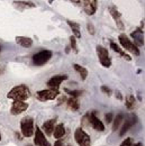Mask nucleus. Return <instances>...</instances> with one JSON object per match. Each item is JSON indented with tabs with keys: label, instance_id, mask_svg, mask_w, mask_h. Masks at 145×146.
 <instances>
[{
	"label": "nucleus",
	"instance_id": "obj_1",
	"mask_svg": "<svg viewBox=\"0 0 145 146\" xmlns=\"http://www.w3.org/2000/svg\"><path fill=\"white\" fill-rule=\"evenodd\" d=\"M7 97L9 99H13L14 101H26L29 97H31V91L28 89V87L20 84L17 87H14L10 91L8 92Z\"/></svg>",
	"mask_w": 145,
	"mask_h": 146
},
{
	"label": "nucleus",
	"instance_id": "obj_2",
	"mask_svg": "<svg viewBox=\"0 0 145 146\" xmlns=\"http://www.w3.org/2000/svg\"><path fill=\"white\" fill-rule=\"evenodd\" d=\"M20 130L23 136L32 137L34 135L35 127H34V119L32 117H25L20 121Z\"/></svg>",
	"mask_w": 145,
	"mask_h": 146
},
{
	"label": "nucleus",
	"instance_id": "obj_3",
	"mask_svg": "<svg viewBox=\"0 0 145 146\" xmlns=\"http://www.w3.org/2000/svg\"><path fill=\"white\" fill-rule=\"evenodd\" d=\"M60 94L59 89H46V90H39L36 92L35 97L39 101H49V100H53L57 96Z\"/></svg>",
	"mask_w": 145,
	"mask_h": 146
},
{
	"label": "nucleus",
	"instance_id": "obj_4",
	"mask_svg": "<svg viewBox=\"0 0 145 146\" xmlns=\"http://www.w3.org/2000/svg\"><path fill=\"white\" fill-rule=\"evenodd\" d=\"M74 139L78 143L79 146H90L91 139L90 136L82 129V128H76L74 133Z\"/></svg>",
	"mask_w": 145,
	"mask_h": 146
},
{
	"label": "nucleus",
	"instance_id": "obj_5",
	"mask_svg": "<svg viewBox=\"0 0 145 146\" xmlns=\"http://www.w3.org/2000/svg\"><path fill=\"white\" fill-rule=\"evenodd\" d=\"M118 38H119V43H120V45H122L125 50L129 51L132 54L136 55V56H138V55H140V50H138V47H137L134 43H132V42H130V39H129L125 34L119 35Z\"/></svg>",
	"mask_w": 145,
	"mask_h": 146
},
{
	"label": "nucleus",
	"instance_id": "obj_6",
	"mask_svg": "<svg viewBox=\"0 0 145 146\" xmlns=\"http://www.w3.org/2000/svg\"><path fill=\"white\" fill-rule=\"evenodd\" d=\"M51 57H52V52L44 50L33 56V63L37 66H41V65H44L45 63H47L51 60Z\"/></svg>",
	"mask_w": 145,
	"mask_h": 146
},
{
	"label": "nucleus",
	"instance_id": "obj_7",
	"mask_svg": "<svg viewBox=\"0 0 145 146\" xmlns=\"http://www.w3.org/2000/svg\"><path fill=\"white\" fill-rule=\"evenodd\" d=\"M97 54H98L99 62L101 63L102 66L109 68V66L111 65V60H110V57H109V53H108V51H107V48H105L104 46L98 45V46H97Z\"/></svg>",
	"mask_w": 145,
	"mask_h": 146
},
{
	"label": "nucleus",
	"instance_id": "obj_8",
	"mask_svg": "<svg viewBox=\"0 0 145 146\" xmlns=\"http://www.w3.org/2000/svg\"><path fill=\"white\" fill-rule=\"evenodd\" d=\"M34 144L36 146H51L50 142L44 136V133L41 130L39 127L35 129V137H34Z\"/></svg>",
	"mask_w": 145,
	"mask_h": 146
},
{
	"label": "nucleus",
	"instance_id": "obj_9",
	"mask_svg": "<svg viewBox=\"0 0 145 146\" xmlns=\"http://www.w3.org/2000/svg\"><path fill=\"white\" fill-rule=\"evenodd\" d=\"M87 119L89 120L90 125L92 126V128H93L94 130H97V131H104V130H105V125L102 124V121H101L100 119H98V118L96 117L94 112L89 113V115L87 116Z\"/></svg>",
	"mask_w": 145,
	"mask_h": 146
},
{
	"label": "nucleus",
	"instance_id": "obj_10",
	"mask_svg": "<svg viewBox=\"0 0 145 146\" xmlns=\"http://www.w3.org/2000/svg\"><path fill=\"white\" fill-rule=\"evenodd\" d=\"M28 108V104L26 101H14L13 106H11V109H10V112L11 115L14 116H17V115H20L23 113L24 111H26Z\"/></svg>",
	"mask_w": 145,
	"mask_h": 146
},
{
	"label": "nucleus",
	"instance_id": "obj_11",
	"mask_svg": "<svg viewBox=\"0 0 145 146\" xmlns=\"http://www.w3.org/2000/svg\"><path fill=\"white\" fill-rule=\"evenodd\" d=\"M136 121H137V118H136L135 115H129V116H127V118L125 119V123H124L123 127L120 129V131H119V135H120V136H124L127 131H128V129L132 127Z\"/></svg>",
	"mask_w": 145,
	"mask_h": 146
},
{
	"label": "nucleus",
	"instance_id": "obj_12",
	"mask_svg": "<svg viewBox=\"0 0 145 146\" xmlns=\"http://www.w3.org/2000/svg\"><path fill=\"white\" fill-rule=\"evenodd\" d=\"M67 79H68L67 75H55V76L51 78V79L49 80L47 86H49L50 88H52V89H59V87L61 86V83H62L64 80H67Z\"/></svg>",
	"mask_w": 145,
	"mask_h": 146
},
{
	"label": "nucleus",
	"instance_id": "obj_13",
	"mask_svg": "<svg viewBox=\"0 0 145 146\" xmlns=\"http://www.w3.org/2000/svg\"><path fill=\"white\" fill-rule=\"evenodd\" d=\"M83 8L87 15H93L97 10V0H83Z\"/></svg>",
	"mask_w": 145,
	"mask_h": 146
},
{
	"label": "nucleus",
	"instance_id": "obj_14",
	"mask_svg": "<svg viewBox=\"0 0 145 146\" xmlns=\"http://www.w3.org/2000/svg\"><path fill=\"white\" fill-rule=\"evenodd\" d=\"M130 35L134 38V40L136 42V44H137L138 46H143V45H144V32H143L141 28L136 29V31L133 32Z\"/></svg>",
	"mask_w": 145,
	"mask_h": 146
},
{
	"label": "nucleus",
	"instance_id": "obj_15",
	"mask_svg": "<svg viewBox=\"0 0 145 146\" xmlns=\"http://www.w3.org/2000/svg\"><path fill=\"white\" fill-rule=\"evenodd\" d=\"M55 123H56V119H50V120H47V121H45L44 124H43V130H44V133L46 134V135H52L53 134V130H54V127H55Z\"/></svg>",
	"mask_w": 145,
	"mask_h": 146
},
{
	"label": "nucleus",
	"instance_id": "obj_16",
	"mask_svg": "<svg viewBox=\"0 0 145 146\" xmlns=\"http://www.w3.org/2000/svg\"><path fill=\"white\" fill-rule=\"evenodd\" d=\"M16 42H17L18 45H20L21 47H25V48H29L33 45V39L29 38V37L18 36L16 37Z\"/></svg>",
	"mask_w": 145,
	"mask_h": 146
},
{
	"label": "nucleus",
	"instance_id": "obj_17",
	"mask_svg": "<svg viewBox=\"0 0 145 146\" xmlns=\"http://www.w3.org/2000/svg\"><path fill=\"white\" fill-rule=\"evenodd\" d=\"M110 14H111V16L115 19V21H116L118 28H119V29H124V24H123V21H122V19H120V14L118 13V10H117L116 8H114V7H110Z\"/></svg>",
	"mask_w": 145,
	"mask_h": 146
},
{
	"label": "nucleus",
	"instance_id": "obj_18",
	"mask_svg": "<svg viewBox=\"0 0 145 146\" xmlns=\"http://www.w3.org/2000/svg\"><path fill=\"white\" fill-rule=\"evenodd\" d=\"M64 135H65V128H64V126L62 124L56 125L54 127V130H53V137L56 138V139H60Z\"/></svg>",
	"mask_w": 145,
	"mask_h": 146
},
{
	"label": "nucleus",
	"instance_id": "obj_19",
	"mask_svg": "<svg viewBox=\"0 0 145 146\" xmlns=\"http://www.w3.org/2000/svg\"><path fill=\"white\" fill-rule=\"evenodd\" d=\"M67 23H68V25H69V26L71 27V29H72L74 37H75V38H80V37H81V32H80V25H79L78 23L71 21V20H68Z\"/></svg>",
	"mask_w": 145,
	"mask_h": 146
},
{
	"label": "nucleus",
	"instance_id": "obj_20",
	"mask_svg": "<svg viewBox=\"0 0 145 146\" xmlns=\"http://www.w3.org/2000/svg\"><path fill=\"white\" fill-rule=\"evenodd\" d=\"M68 107L70 108L73 111H78L80 105H79V101H78V98H74V97H71L70 99H68Z\"/></svg>",
	"mask_w": 145,
	"mask_h": 146
},
{
	"label": "nucleus",
	"instance_id": "obj_21",
	"mask_svg": "<svg viewBox=\"0 0 145 146\" xmlns=\"http://www.w3.org/2000/svg\"><path fill=\"white\" fill-rule=\"evenodd\" d=\"M14 6L18 7L19 9H25V8H34L35 3L29 2V1H15Z\"/></svg>",
	"mask_w": 145,
	"mask_h": 146
},
{
	"label": "nucleus",
	"instance_id": "obj_22",
	"mask_svg": "<svg viewBox=\"0 0 145 146\" xmlns=\"http://www.w3.org/2000/svg\"><path fill=\"white\" fill-rule=\"evenodd\" d=\"M73 68H74V70H75L76 72L81 75V79H82V80H86V79H87V76H88V70H87V69H84L83 66H81V65H79V64H74Z\"/></svg>",
	"mask_w": 145,
	"mask_h": 146
},
{
	"label": "nucleus",
	"instance_id": "obj_23",
	"mask_svg": "<svg viewBox=\"0 0 145 146\" xmlns=\"http://www.w3.org/2000/svg\"><path fill=\"white\" fill-rule=\"evenodd\" d=\"M110 46H111V48H112V50H114V51H115L116 53L120 54L122 56H123V57H124V58H126L127 61H130V60H132V58H130V57H129V56H128V55H127L126 53H124V52L122 51V48H120V47H119V46H118V45H117L116 43L111 42V43H110Z\"/></svg>",
	"mask_w": 145,
	"mask_h": 146
},
{
	"label": "nucleus",
	"instance_id": "obj_24",
	"mask_svg": "<svg viewBox=\"0 0 145 146\" xmlns=\"http://www.w3.org/2000/svg\"><path fill=\"white\" fill-rule=\"evenodd\" d=\"M123 119H124V115H123V113H119V115L116 116V118L114 119V124H112V130H114V131L119 128L120 123L123 121Z\"/></svg>",
	"mask_w": 145,
	"mask_h": 146
},
{
	"label": "nucleus",
	"instance_id": "obj_25",
	"mask_svg": "<svg viewBox=\"0 0 145 146\" xmlns=\"http://www.w3.org/2000/svg\"><path fill=\"white\" fill-rule=\"evenodd\" d=\"M125 105L128 109H133L135 107V97L134 96H128L125 100Z\"/></svg>",
	"mask_w": 145,
	"mask_h": 146
},
{
	"label": "nucleus",
	"instance_id": "obj_26",
	"mask_svg": "<svg viewBox=\"0 0 145 146\" xmlns=\"http://www.w3.org/2000/svg\"><path fill=\"white\" fill-rule=\"evenodd\" d=\"M64 91L67 92V93H69L71 97H74V98H78L79 96L82 94V91H80V90H69V89H64Z\"/></svg>",
	"mask_w": 145,
	"mask_h": 146
},
{
	"label": "nucleus",
	"instance_id": "obj_27",
	"mask_svg": "<svg viewBox=\"0 0 145 146\" xmlns=\"http://www.w3.org/2000/svg\"><path fill=\"white\" fill-rule=\"evenodd\" d=\"M70 44H71V47L74 50V52L78 53V47H76V42H75V37L71 36L70 37Z\"/></svg>",
	"mask_w": 145,
	"mask_h": 146
},
{
	"label": "nucleus",
	"instance_id": "obj_28",
	"mask_svg": "<svg viewBox=\"0 0 145 146\" xmlns=\"http://www.w3.org/2000/svg\"><path fill=\"white\" fill-rule=\"evenodd\" d=\"M87 28H88V32H89V34H91V35H94V33H96V31H94V26H93L91 23H88V25H87Z\"/></svg>",
	"mask_w": 145,
	"mask_h": 146
},
{
	"label": "nucleus",
	"instance_id": "obj_29",
	"mask_svg": "<svg viewBox=\"0 0 145 146\" xmlns=\"http://www.w3.org/2000/svg\"><path fill=\"white\" fill-rule=\"evenodd\" d=\"M112 118H114V115H112L111 112H109V113H107V115L105 116V119H106V123H107V124H110V123L112 121Z\"/></svg>",
	"mask_w": 145,
	"mask_h": 146
},
{
	"label": "nucleus",
	"instance_id": "obj_30",
	"mask_svg": "<svg viewBox=\"0 0 145 146\" xmlns=\"http://www.w3.org/2000/svg\"><path fill=\"white\" fill-rule=\"evenodd\" d=\"M101 91L104 92V93H106V94H108V96L111 94L110 88H109V87H106V86H102V87H101Z\"/></svg>",
	"mask_w": 145,
	"mask_h": 146
},
{
	"label": "nucleus",
	"instance_id": "obj_31",
	"mask_svg": "<svg viewBox=\"0 0 145 146\" xmlns=\"http://www.w3.org/2000/svg\"><path fill=\"white\" fill-rule=\"evenodd\" d=\"M120 146H132V139H130V138H126V139L122 143Z\"/></svg>",
	"mask_w": 145,
	"mask_h": 146
},
{
	"label": "nucleus",
	"instance_id": "obj_32",
	"mask_svg": "<svg viewBox=\"0 0 145 146\" xmlns=\"http://www.w3.org/2000/svg\"><path fill=\"white\" fill-rule=\"evenodd\" d=\"M53 146H67L65 144H64V142L63 141H61V139H57L56 142L54 143V145Z\"/></svg>",
	"mask_w": 145,
	"mask_h": 146
},
{
	"label": "nucleus",
	"instance_id": "obj_33",
	"mask_svg": "<svg viewBox=\"0 0 145 146\" xmlns=\"http://www.w3.org/2000/svg\"><path fill=\"white\" fill-rule=\"evenodd\" d=\"M116 97H117L119 100H123V96H122V93L119 91H116Z\"/></svg>",
	"mask_w": 145,
	"mask_h": 146
},
{
	"label": "nucleus",
	"instance_id": "obj_34",
	"mask_svg": "<svg viewBox=\"0 0 145 146\" xmlns=\"http://www.w3.org/2000/svg\"><path fill=\"white\" fill-rule=\"evenodd\" d=\"M132 146H143V145H142V143H137V144H135V145L132 144Z\"/></svg>",
	"mask_w": 145,
	"mask_h": 146
},
{
	"label": "nucleus",
	"instance_id": "obj_35",
	"mask_svg": "<svg viewBox=\"0 0 145 146\" xmlns=\"http://www.w3.org/2000/svg\"><path fill=\"white\" fill-rule=\"evenodd\" d=\"M71 1H73V2H80V0H71Z\"/></svg>",
	"mask_w": 145,
	"mask_h": 146
},
{
	"label": "nucleus",
	"instance_id": "obj_36",
	"mask_svg": "<svg viewBox=\"0 0 145 146\" xmlns=\"http://www.w3.org/2000/svg\"><path fill=\"white\" fill-rule=\"evenodd\" d=\"M26 146H33V145H31V144H27Z\"/></svg>",
	"mask_w": 145,
	"mask_h": 146
},
{
	"label": "nucleus",
	"instance_id": "obj_37",
	"mask_svg": "<svg viewBox=\"0 0 145 146\" xmlns=\"http://www.w3.org/2000/svg\"><path fill=\"white\" fill-rule=\"evenodd\" d=\"M0 139H1V134H0Z\"/></svg>",
	"mask_w": 145,
	"mask_h": 146
},
{
	"label": "nucleus",
	"instance_id": "obj_38",
	"mask_svg": "<svg viewBox=\"0 0 145 146\" xmlns=\"http://www.w3.org/2000/svg\"><path fill=\"white\" fill-rule=\"evenodd\" d=\"M68 146H71V145H68Z\"/></svg>",
	"mask_w": 145,
	"mask_h": 146
},
{
	"label": "nucleus",
	"instance_id": "obj_39",
	"mask_svg": "<svg viewBox=\"0 0 145 146\" xmlns=\"http://www.w3.org/2000/svg\"><path fill=\"white\" fill-rule=\"evenodd\" d=\"M0 50H1V47H0Z\"/></svg>",
	"mask_w": 145,
	"mask_h": 146
}]
</instances>
